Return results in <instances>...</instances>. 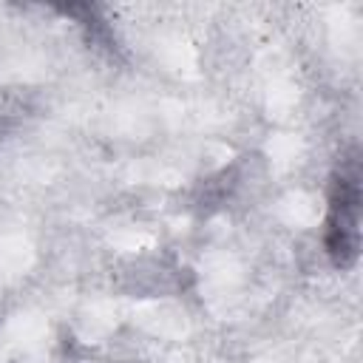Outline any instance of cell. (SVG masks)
Wrapping results in <instances>:
<instances>
[{
    "mask_svg": "<svg viewBox=\"0 0 363 363\" xmlns=\"http://www.w3.org/2000/svg\"><path fill=\"white\" fill-rule=\"evenodd\" d=\"M360 162L352 150L340 159L332 190H329V218H326V252L337 267H352L360 244Z\"/></svg>",
    "mask_w": 363,
    "mask_h": 363,
    "instance_id": "6da1fadb",
    "label": "cell"
}]
</instances>
